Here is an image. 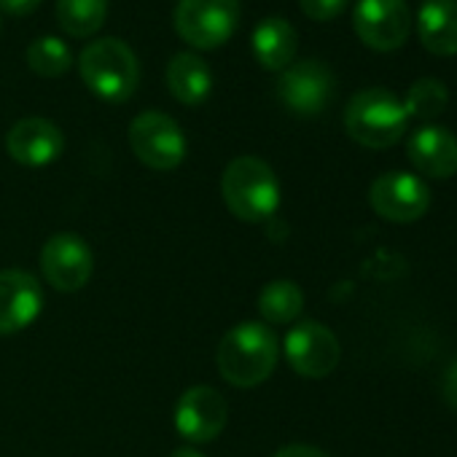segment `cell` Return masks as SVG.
Segmentation results:
<instances>
[{"mask_svg": "<svg viewBox=\"0 0 457 457\" xmlns=\"http://www.w3.org/2000/svg\"><path fill=\"white\" fill-rule=\"evenodd\" d=\"M275 457H328V454L315 446H307V444H288Z\"/></svg>", "mask_w": 457, "mask_h": 457, "instance_id": "26", "label": "cell"}, {"mask_svg": "<svg viewBox=\"0 0 457 457\" xmlns=\"http://www.w3.org/2000/svg\"><path fill=\"white\" fill-rule=\"evenodd\" d=\"M406 124H409V116L403 111V103L393 92L379 89V87L353 95V100L345 108L347 135L366 148L395 145L403 137Z\"/></svg>", "mask_w": 457, "mask_h": 457, "instance_id": "4", "label": "cell"}, {"mask_svg": "<svg viewBox=\"0 0 457 457\" xmlns=\"http://www.w3.org/2000/svg\"><path fill=\"white\" fill-rule=\"evenodd\" d=\"M409 159L428 178H452L457 172V137L444 127H420L409 137Z\"/></svg>", "mask_w": 457, "mask_h": 457, "instance_id": "15", "label": "cell"}, {"mask_svg": "<svg viewBox=\"0 0 457 457\" xmlns=\"http://www.w3.org/2000/svg\"><path fill=\"white\" fill-rule=\"evenodd\" d=\"M417 38L436 57L457 54V0H422L417 9Z\"/></svg>", "mask_w": 457, "mask_h": 457, "instance_id": "16", "label": "cell"}, {"mask_svg": "<svg viewBox=\"0 0 457 457\" xmlns=\"http://www.w3.org/2000/svg\"><path fill=\"white\" fill-rule=\"evenodd\" d=\"M172 22L188 46L210 52L237 33L240 0H178Z\"/></svg>", "mask_w": 457, "mask_h": 457, "instance_id": "5", "label": "cell"}, {"mask_svg": "<svg viewBox=\"0 0 457 457\" xmlns=\"http://www.w3.org/2000/svg\"><path fill=\"white\" fill-rule=\"evenodd\" d=\"M57 20L68 36L89 38L108 20V0H57Z\"/></svg>", "mask_w": 457, "mask_h": 457, "instance_id": "20", "label": "cell"}, {"mask_svg": "<svg viewBox=\"0 0 457 457\" xmlns=\"http://www.w3.org/2000/svg\"><path fill=\"white\" fill-rule=\"evenodd\" d=\"M79 71L87 89L105 103H127L140 81L137 57L119 38L92 41L79 57Z\"/></svg>", "mask_w": 457, "mask_h": 457, "instance_id": "3", "label": "cell"}, {"mask_svg": "<svg viewBox=\"0 0 457 457\" xmlns=\"http://www.w3.org/2000/svg\"><path fill=\"white\" fill-rule=\"evenodd\" d=\"M167 87L178 103L202 105L212 95V73L202 57L180 52L167 65Z\"/></svg>", "mask_w": 457, "mask_h": 457, "instance_id": "18", "label": "cell"}, {"mask_svg": "<svg viewBox=\"0 0 457 457\" xmlns=\"http://www.w3.org/2000/svg\"><path fill=\"white\" fill-rule=\"evenodd\" d=\"M304 310V294L294 280H272L259 294V312L267 323H294Z\"/></svg>", "mask_w": 457, "mask_h": 457, "instance_id": "19", "label": "cell"}, {"mask_svg": "<svg viewBox=\"0 0 457 457\" xmlns=\"http://www.w3.org/2000/svg\"><path fill=\"white\" fill-rule=\"evenodd\" d=\"M441 393H444V401L457 411V358L446 366L441 377Z\"/></svg>", "mask_w": 457, "mask_h": 457, "instance_id": "24", "label": "cell"}, {"mask_svg": "<svg viewBox=\"0 0 457 457\" xmlns=\"http://www.w3.org/2000/svg\"><path fill=\"white\" fill-rule=\"evenodd\" d=\"M251 46H253V57L259 60L262 68L286 71L288 65H294V57L299 49V36L288 20L270 17L253 30Z\"/></svg>", "mask_w": 457, "mask_h": 457, "instance_id": "17", "label": "cell"}, {"mask_svg": "<svg viewBox=\"0 0 457 457\" xmlns=\"http://www.w3.org/2000/svg\"><path fill=\"white\" fill-rule=\"evenodd\" d=\"M220 194L235 218L262 223L280 207V183L275 170L259 156H237L220 178Z\"/></svg>", "mask_w": 457, "mask_h": 457, "instance_id": "2", "label": "cell"}, {"mask_svg": "<svg viewBox=\"0 0 457 457\" xmlns=\"http://www.w3.org/2000/svg\"><path fill=\"white\" fill-rule=\"evenodd\" d=\"M353 28L369 49L395 52L409 38L411 12L406 0H358Z\"/></svg>", "mask_w": 457, "mask_h": 457, "instance_id": "7", "label": "cell"}, {"mask_svg": "<svg viewBox=\"0 0 457 457\" xmlns=\"http://www.w3.org/2000/svg\"><path fill=\"white\" fill-rule=\"evenodd\" d=\"M25 57H28V65L38 76H44V79H60L73 65L71 46L62 38H57V36H41V38H36L28 46V54Z\"/></svg>", "mask_w": 457, "mask_h": 457, "instance_id": "21", "label": "cell"}, {"mask_svg": "<svg viewBox=\"0 0 457 457\" xmlns=\"http://www.w3.org/2000/svg\"><path fill=\"white\" fill-rule=\"evenodd\" d=\"M278 358H280V345L275 331L256 320L235 326L220 339L215 353L220 377L235 387L262 385L275 371Z\"/></svg>", "mask_w": 457, "mask_h": 457, "instance_id": "1", "label": "cell"}, {"mask_svg": "<svg viewBox=\"0 0 457 457\" xmlns=\"http://www.w3.org/2000/svg\"><path fill=\"white\" fill-rule=\"evenodd\" d=\"M170 457H204V454H199L196 449H191V446H183V449H175Z\"/></svg>", "mask_w": 457, "mask_h": 457, "instance_id": "27", "label": "cell"}, {"mask_svg": "<svg viewBox=\"0 0 457 457\" xmlns=\"http://www.w3.org/2000/svg\"><path fill=\"white\" fill-rule=\"evenodd\" d=\"M129 145L145 167L159 172H170L186 159V135L162 111H145L129 124Z\"/></svg>", "mask_w": 457, "mask_h": 457, "instance_id": "6", "label": "cell"}, {"mask_svg": "<svg viewBox=\"0 0 457 457\" xmlns=\"http://www.w3.org/2000/svg\"><path fill=\"white\" fill-rule=\"evenodd\" d=\"M446 103H449V89L438 79H420L409 87L406 100H403V111L409 119L430 121V119L444 113Z\"/></svg>", "mask_w": 457, "mask_h": 457, "instance_id": "22", "label": "cell"}, {"mask_svg": "<svg viewBox=\"0 0 457 457\" xmlns=\"http://www.w3.org/2000/svg\"><path fill=\"white\" fill-rule=\"evenodd\" d=\"M41 6V0H0V12L9 17H30Z\"/></svg>", "mask_w": 457, "mask_h": 457, "instance_id": "25", "label": "cell"}, {"mask_svg": "<svg viewBox=\"0 0 457 457\" xmlns=\"http://www.w3.org/2000/svg\"><path fill=\"white\" fill-rule=\"evenodd\" d=\"M337 92V79L328 65L318 60H304L288 65L278 81L280 103L299 116H318L328 108Z\"/></svg>", "mask_w": 457, "mask_h": 457, "instance_id": "8", "label": "cell"}, {"mask_svg": "<svg viewBox=\"0 0 457 457\" xmlns=\"http://www.w3.org/2000/svg\"><path fill=\"white\" fill-rule=\"evenodd\" d=\"M6 148L14 162L25 167H46L57 162L65 151L62 129L41 116H30L17 121L6 135Z\"/></svg>", "mask_w": 457, "mask_h": 457, "instance_id": "13", "label": "cell"}, {"mask_svg": "<svg viewBox=\"0 0 457 457\" xmlns=\"http://www.w3.org/2000/svg\"><path fill=\"white\" fill-rule=\"evenodd\" d=\"M41 270L52 288L62 294L81 291L95 270L92 248L73 232H60L41 248Z\"/></svg>", "mask_w": 457, "mask_h": 457, "instance_id": "9", "label": "cell"}, {"mask_svg": "<svg viewBox=\"0 0 457 457\" xmlns=\"http://www.w3.org/2000/svg\"><path fill=\"white\" fill-rule=\"evenodd\" d=\"M226 417H228L226 398L210 385H194L183 390L172 414L178 433L194 444H207L218 438L226 428Z\"/></svg>", "mask_w": 457, "mask_h": 457, "instance_id": "10", "label": "cell"}, {"mask_svg": "<svg viewBox=\"0 0 457 457\" xmlns=\"http://www.w3.org/2000/svg\"><path fill=\"white\" fill-rule=\"evenodd\" d=\"M44 307L41 283L20 270L0 272V334L28 328Z\"/></svg>", "mask_w": 457, "mask_h": 457, "instance_id": "14", "label": "cell"}, {"mask_svg": "<svg viewBox=\"0 0 457 457\" xmlns=\"http://www.w3.org/2000/svg\"><path fill=\"white\" fill-rule=\"evenodd\" d=\"M371 207L393 223H411L425 215L430 204L428 186L411 172H385L371 183Z\"/></svg>", "mask_w": 457, "mask_h": 457, "instance_id": "12", "label": "cell"}, {"mask_svg": "<svg viewBox=\"0 0 457 457\" xmlns=\"http://www.w3.org/2000/svg\"><path fill=\"white\" fill-rule=\"evenodd\" d=\"M299 6L315 22H331L345 14L350 0H299Z\"/></svg>", "mask_w": 457, "mask_h": 457, "instance_id": "23", "label": "cell"}, {"mask_svg": "<svg viewBox=\"0 0 457 457\" xmlns=\"http://www.w3.org/2000/svg\"><path fill=\"white\" fill-rule=\"evenodd\" d=\"M286 358L296 374L320 379L328 377L339 363V342L337 337L315 320H304L294 326L286 337Z\"/></svg>", "mask_w": 457, "mask_h": 457, "instance_id": "11", "label": "cell"}]
</instances>
